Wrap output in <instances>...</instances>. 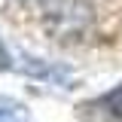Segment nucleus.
Segmentation results:
<instances>
[{"instance_id": "obj_1", "label": "nucleus", "mask_w": 122, "mask_h": 122, "mask_svg": "<svg viewBox=\"0 0 122 122\" xmlns=\"http://www.w3.org/2000/svg\"><path fill=\"white\" fill-rule=\"evenodd\" d=\"M95 21V6L89 0H46L43 25L58 43H73L89 34Z\"/></svg>"}, {"instance_id": "obj_2", "label": "nucleus", "mask_w": 122, "mask_h": 122, "mask_svg": "<svg viewBox=\"0 0 122 122\" xmlns=\"http://www.w3.org/2000/svg\"><path fill=\"white\" fill-rule=\"evenodd\" d=\"M95 110L110 122H122V82L116 89H110L104 98H98L95 101Z\"/></svg>"}, {"instance_id": "obj_3", "label": "nucleus", "mask_w": 122, "mask_h": 122, "mask_svg": "<svg viewBox=\"0 0 122 122\" xmlns=\"http://www.w3.org/2000/svg\"><path fill=\"white\" fill-rule=\"evenodd\" d=\"M25 70L34 73V76H43V79H58V82L67 79V70H64V67H46V64H37V58L25 61Z\"/></svg>"}, {"instance_id": "obj_4", "label": "nucleus", "mask_w": 122, "mask_h": 122, "mask_svg": "<svg viewBox=\"0 0 122 122\" xmlns=\"http://www.w3.org/2000/svg\"><path fill=\"white\" fill-rule=\"evenodd\" d=\"M0 122H28V110L9 98H0Z\"/></svg>"}, {"instance_id": "obj_5", "label": "nucleus", "mask_w": 122, "mask_h": 122, "mask_svg": "<svg viewBox=\"0 0 122 122\" xmlns=\"http://www.w3.org/2000/svg\"><path fill=\"white\" fill-rule=\"evenodd\" d=\"M0 70H9V55H6L3 46H0Z\"/></svg>"}, {"instance_id": "obj_6", "label": "nucleus", "mask_w": 122, "mask_h": 122, "mask_svg": "<svg viewBox=\"0 0 122 122\" xmlns=\"http://www.w3.org/2000/svg\"><path fill=\"white\" fill-rule=\"evenodd\" d=\"M21 3H46V0H21Z\"/></svg>"}]
</instances>
